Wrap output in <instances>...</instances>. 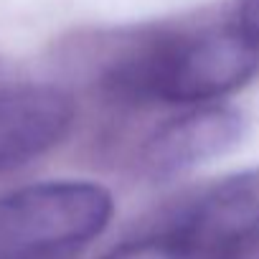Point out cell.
Here are the masks:
<instances>
[{"label": "cell", "mask_w": 259, "mask_h": 259, "mask_svg": "<svg viewBox=\"0 0 259 259\" xmlns=\"http://www.w3.org/2000/svg\"><path fill=\"white\" fill-rule=\"evenodd\" d=\"M234 23L259 49V0H239L236 13H234Z\"/></svg>", "instance_id": "obj_7"}, {"label": "cell", "mask_w": 259, "mask_h": 259, "mask_svg": "<svg viewBox=\"0 0 259 259\" xmlns=\"http://www.w3.org/2000/svg\"><path fill=\"white\" fill-rule=\"evenodd\" d=\"M112 193L87 181H46L0 196V259H64L112 221Z\"/></svg>", "instance_id": "obj_2"}, {"label": "cell", "mask_w": 259, "mask_h": 259, "mask_svg": "<svg viewBox=\"0 0 259 259\" xmlns=\"http://www.w3.org/2000/svg\"><path fill=\"white\" fill-rule=\"evenodd\" d=\"M102 259H198V256L173 229L165 226L155 234L114 246Z\"/></svg>", "instance_id": "obj_6"}, {"label": "cell", "mask_w": 259, "mask_h": 259, "mask_svg": "<svg viewBox=\"0 0 259 259\" xmlns=\"http://www.w3.org/2000/svg\"><path fill=\"white\" fill-rule=\"evenodd\" d=\"M198 259H244L259 249V168L201 191L168 224Z\"/></svg>", "instance_id": "obj_3"}, {"label": "cell", "mask_w": 259, "mask_h": 259, "mask_svg": "<svg viewBox=\"0 0 259 259\" xmlns=\"http://www.w3.org/2000/svg\"><path fill=\"white\" fill-rule=\"evenodd\" d=\"M246 117L234 107H196L148 138L143 163L155 178H170L221 158L246 138Z\"/></svg>", "instance_id": "obj_5"}, {"label": "cell", "mask_w": 259, "mask_h": 259, "mask_svg": "<svg viewBox=\"0 0 259 259\" xmlns=\"http://www.w3.org/2000/svg\"><path fill=\"white\" fill-rule=\"evenodd\" d=\"M76 119L74 97L54 84L0 89V176L21 170L54 150Z\"/></svg>", "instance_id": "obj_4"}, {"label": "cell", "mask_w": 259, "mask_h": 259, "mask_svg": "<svg viewBox=\"0 0 259 259\" xmlns=\"http://www.w3.org/2000/svg\"><path fill=\"white\" fill-rule=\"evenodd\" d=\"M256 69L259 49L231 18L127 33L107 54L97 84L130 107L206 104L244 87Z\"/></svg>", "instance_id": "obj_1"}]
</instances>
